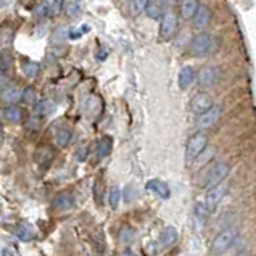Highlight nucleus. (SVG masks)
Wrapping results in <instances>:
<instances>
[{
  "mask_svg": "<svg viewBox=\"0 0 256 256\" xmlns=\"http://www.w3.org/2000/svg\"><path fill=\"white\" fill-rule=\"evenodd\" d=\"M195 78H196L195 70H194L192 66H184V68H182V70L179 71L178 84H179L180 89H184V90H186V89H188V87L194 84Z\"/></svg>",
  "mask_w": 256,
  "mask_h": 256,
  "instance_id": "9b49d317",
  "label": "nucleus"
},
{
  "mask_svg": "<svg viewBox=\"0 0 256 256\" xmlns=\"http://www.w3.org/2000/svg\"><path fill=\"white\" fill-rule=\"evenodd\" d=\"M81 10H82V5H81L79 0H72V2L68 4V6H66V13L70 14L71 18L78 16V14L81 13Z\"/></svg>",
  "mask_w": 256,
  "mask_h": 256,
  "instance_id": "c756f323",
  "label": "nucleus"
},
{
  "mask_svg": "<svg viewBox=\"0 0 256 256\" xmlns=\"http://www.w3.org/2000/svg\"><path fill=\"white\" fill-rule=\"evenodd\" d=\"M158 240L162 246H171L176 240H178V230H176V228H172V226H168V228H164L160 232Z\"/></svg>",
  "mask_w": 256,
  "mask_h": 256,
  "instance_id": "dca6fc26",
  "label": "nucleus"
},
{
  "mask_svg": "<svg viewBox=\"0 0 256 256\" xmlns=\"http://www.w3.org/2000/svg\"><path fill=\"white\" fill-rule=\"evenodd\" d=\"M219 118H221V108L214 105L211 110H208L206 113L198 116V120H196V126H198L200 129H210L211 126H214Z\"/></svg>",
  "mask_w": 256,
  "mask_h": 256,
  "instance_id": "1a4fd4ad",
  "label": "nucleus"
},
{
  "mask_svg": "<svg viewBox=\"0 0 256 256\" xmlns=\"http://www.w3.org/2000/svg\"><path fill=\"white\" fill-rule=\"evenodd\" d=\"M132 236H134L132 229H129L126 226V228H122V230L120 234V238H121V242H129V240L132 238Z\"/></svg>",
  "mask_w": 256,
  "mask_h": 256,
  "instance_id": "72a5a7b5",
  "label": "nucleus"
},
{
  "mask_svg": "<svg viewBox=\"0 0 256 256\" xmlns=\"http://www.w3.org/2000/svg\"><path fill=\"white\" fill-rule=\"evenodd\" d=\"M237 256H250V254H248V253H238Z\"/></svg>",
  "mask_w": 256,
  "mask_h": 256,
  "instance_id": "ea45409f",
  "label": "nucleus"
},
{
  "mask_svg": "<svg viewBox=\"0 0 256 256\" xmlns=\"http://www.w3.org/2000/svg\"><path fill=\"white\" fill-rule=\"evenodd\" d=\"M79 256H89V253H86V252H81V254Z\"/></svg>",
  "mask_w": 256,
  "mask_h": 256,
  "instance_id": "a19ab883",
  "label": "nucleus"
},
{
  "mask_svg": "<svg viewBox=\"0 0 256 256\" xmlns=\"http://www.w3.org/2000/svg\"><path fill=\"white\" fill-rule=\"evenodd\" d=\"M2 100L8 105H14L18 100H23V92L14 86H6L5 89H2Z\"/></svg>",
  "mask_w": 256,
  "mask_h": 256,
  "instance_id": "ddd939ff",
  "label": "nucleus"
},
{
  "mask_svg": "<svg viewBox=\"0 0 256 256\" xmlns=\"http://www.w3.org/2000/svg\"><path fill=\"white\" fill-rule=\"evenodd\" d=\"M54 138H55V144L58 147H68L71 138H72V132L71 129L66 126H60L58 129H55L54 132Z\"/></svg>",
  "mask_w": 256,
  "mask_h": 256,
  "instance_id": "f8f14e48",
  "label": "nucleus"
},
{
  "mask_svg": "<svg viewBox=\"0 0 256 256\" xmlns=\"http://www.w3.org/2000/svg\"><path fill=\"white\" fill-rule=\"evenodd\" d=\"M147 188L150 190V192L156 194L160 198H170V187H168L163 180L153 179V180H150L148 184H147Z\"/></svg>",
  "mask_w": 256,
  "mask_h": 256,
  "instance_id": "4468645a",
  "label": "nucleus"
},
{
  "mask_svg": "<svg viewBox=\"0 0 256 256\" xmlns=\"http://www.w3.org/2000/svg\"><path fill=\"white\" fill-rule=\"evenodd\" d=\"M121 256H136V253L130 250V248H126V250L121 253Z\"/></svg>",
  "mask_w": 256,
  "mask_h": 256,
  "instance_id": "e433bc0d",
  "label": "nucleus"
},
{
  "mask_svg": "<svg viewBox=\"0 0 256 256\" xmlns=\"http://www.w3.org/2000/svg\"><path fill=\"white\" fill-rule=\"evenodd\" d=\"M62 8V0H54V4H52V14L58 13Z\"/></svg>",
  "mask_w": 256,
  "mask_h": 256,
  "instance_id": "f704fd0d",
  "label": "nucleus"
},
{
  "mask_svg": "<svg viewBox=\"0 0 256 256\" xmlns=\"http://www.w3.org/2000/svg\"><path fill=\"white\" fill-rule=\"evenodd\" d=\"M94 245H95V250L100 256L105 254V242H104V234L100 230L97 234H94Z\"/></svg>",
  "mask_w": 256,
  "mask_h": 256,
  "instance_id": "c85d7f7f",
  "label": "nucleus"
},
{
  "mask_svg": "<svg viewBox=\"0 0 256 256\" xmlns=\"http://www.w3.org/2000/svg\"><path fill=\"white\" fill-rule=\"evenodd\" d=\"M112 145H113V142H112V138L110 137H104L102 140L98 142V145H97V158H105L110 152H112Z\"/></svg>",
  "mask_w": 256,
  "mask_h": 256,
  "instance_id": "5701e85b",
  "label": "nucleus"
},
{
  "mask_svg": "<svg viewBox=\"0 0 256 256\" xmlns=\"http://www.w3.org/2000/svg\"><path fill=\"white\" fill-rule=\"evenodd\" d=\"M4 120L8 121V122H20L21 120H23V112L16 106V105H8L4 108Z\"/></svg>",
  "mask_w": 256,
  "mask_h": 256,
  "instance_id": "a211bd4d",
  "label": "nucleus"
},
{
  "mask_svg": "<svg viewBox=\"0 0 256 256\" xmlns=\"http://www.w3.org/2000/svg\"><path fill=\"white\" fill-rule=\"evenodd\" d=\"M163 5H168V6H172L176 4V0H162Z\"/></svg>",
  "mask_w": 256,
  "mask_h": 256,
  "instance_id": "58836bf2",
  "label": "nucleus"
},
{
  "mask_svg": "<svg viewBox=\"0 0 256 256\" xmlns=\"http://www.w3.org/2000/svg\"><path fill=\"white\" fill-rule=\"evenodd\" d=\"M12 63H13V58L8 52L2 54V62H0V66H2V74H6V71H8L12 68Z\"/></svg>",
  "mask_w": 256,
  "mask_h": 256,
  "instance_id": "7c9ffc66",
  "label": "nucleus"
},
{
  "mask_svg": "<svg viewBox=\"0 0 256 256\" xmlns=\"http://www.w3.org/2000/svg\"><path fill=\"white\" fill-rule=\"evenodd\" d=\"M130 5H132V10L134 13H140V12H145L147 8V5L150 4V0H130Z\"/></svg>",
  "mask_w": 256,
  "mask_h": 256,
  "instance_id": "473e14b6",
  "label": "nucleus"
},
{
  "mask_svg": "<svg viewBox=\"0 0 256 256\" xmlns=\"http://www.w3.org/2000/svg\"><path fill=\"white\" fill-rule=\"evenodd\" d=\"M214 106V102H213V97H211L210 94L206 92H200L196 94L195 97L192 98V102H190V110L196 114L200 116L203 113H206L208 110H211Z\"/></svg>",
  "mask_w": 256,
  "mask_h": 256,
  "instance_id": "423d86ee",
  "label": "nucleus"
},
{
  "mask_svg": "<svg viewBox=\"0 0 256 256\" xmlns=\"http://www.w3.org/2000/svg\"><path fill=\"white\" fill-rule=\"evenodd\" d=\"M2 2V8H6V6H10L13 4V0H0Z\"/></svg>",
  "mask_w": 256,
  "mask_h": 256,
  "instance_id": "4c0bfd02",
  "label": "nucleus"
},
{
  "mask_svg": "<svg viewBox=\"0 0 256 256\" xmlns=\"http://www.w3.org/2000/svg\"><path fill=\"white\" fill-rule=\"evenodd\" d=\"M14 234H16V237L20 240H23V242H31V240L36 237V232L32 230V228H29L28 224H20V226H16V229H14Z\"/></svg>",
  "mask_w": 256,
  "mask_h": 256,
  "instance_id": "6ab92c4d",
  "label": "nucleus"
},
{
  "mask_svg": "<svg viewBox=\"0 0 256 256\" xmlns=\"http://www.w3.org/2000/svg\"><path fill=\"white\" fill-rule=\"evenodd\" d=\"M206 147H208V136H206V132H203V130L195 132L192 137L188 138L187 147H186L187 160H188V162H194V160H196L204 150H206Z\"/></svg>",
  "mask_w": 256,
  "mask_h": 256,
  "instance_id": "f03ea898",
  "label": "nucleus"
},
{
  "mask_svg": "<svg viewBox=\"0 0 256 256\" xmlns=\"http://www.w3.org/2000/svg\"><path fill=\"white\" fill-rule=\"evenodd\" d=\"M213 39H211V36L206 34V32H200L196 34L195 38L190 42V54L194 56H203L210 54L211 50H213Z\"/></svg>",
  "mask_w": 256,
  "mask_h": 256,
  "instance_id": "7ed1b4c3",
  "label": "nucleus"
},
{
  "mask_svg": "<svg viewBox=\"0 0 256 256\" xmlns=\"http://www.w3.org/2000/svg\"><path fill=\"white\" fill-rule=\"evenodd\" d=\"M229 174V166L226 163H214L206 172V180H204V187L213 188L216 186H221L222 180L228 178Z\"/></svg>",
  "mask_w": 256,
  "mask_h": 256,
  "instance_id": "20e7f679",
  "label": "nucleus"
},
{
  "mask_svg": "<svg viewBox=\"0 0 256 256\" xmlns=\"http://www.w3.org/2000/svg\"><path fill=\"white\" fill-rule=\"evenodd\" d=\"M145 13H147L148 18H152V20H158L163 16L162 5H160L156 0H150V4L147 5V8H145Z\"/></svg>",
  "mask_w": 256,
  "mask_h": 256,
  "instance_id": "4be33fe9",
  "label": "nucleus"
},
{
  "mask_svg": "<svg viewBox=\"0 0 256 256\" xmlns=\"http://www.w3.org/2000/svg\"><path fill=\"white\" fill-rule=\"evenodd\" d=\"M178 31V16L172 12H168L162 18V26H160V36L162 39H171Z\"/></svg>",
  "mask_w": 256,
  "mask_h": 256,
  "instance_id": "0eeeda50",
  "label": "nucleus"
},
{
  "mask_svg": "<svg viewBox=\"0 0 256 256\" xmlns=\"http://www.w3.org/2000/svg\"><path fill=\"white\" fill-rule=\"evenodd\" d=\"M70 38V31L66 28H63V26H60V28H56L55 31H54V34H52V42L55 44V46H62V44L66 40Z\"/></svg>",
  "mask_w": 256,
  "mask_h": 256,
  "instance_id": "b1692460",
  "label": "nucleus"
},
{
  "mask_svg": "<svg viewBox=\"0 0 256 256\" xmlns=\"http://www.w3.org/2000/svg\"><path fill=\"white\" fill-rule=\"evenodd\" d=\"M219 79H221V72L216 66H206V68H202L196 74V82L202 87V89H211L214 87Z\"/></svg>",
  "mask_w": 256,
  "mask_h": 256,
  "instance_id": "39448f33",
  "label": "nucleus"
},
{
  "mask_svg": "<svg viewBox=\"0 0 256 256\" xmlns=\"http://www.w3.org/2000/svg\"><path fill=\"white\" fill-rule=\"evenodd\" d=\"M226 194H228V187L226 186H216L213 188H210L208 190V194L206 196H204V204L208 206L210 211H213L218 208V204L222 202V198L226 196Z\"/></svg>",
  "mask_w": 256,
  "mask_h": 256,
  "instance_id": "6e6552de",
  "label": "nucleus"
},
{
  "mask_svg": "<svg viewBox=\"0 0 256 256\" xmlns=\"http://www.w3.org/2000/svg\"><path fill=\"white\" fill-rule=\"evenodd\" d=\"M34 14H36L38 18H46V16H48V14H52V4H48V2H40L38 6H36Z\"/></svg>",
  "mask_w": 256,
  "mask_h": 256,
  "instance_id": "a878e982",
  "label": "nucleus"
},
{
  "mask_svg": "<svg viewBox=\"0 0 256 256\" xmlns=\"http://www.w3.org/2000/svg\"><path fill=\"white\" fill-rule=\"evenodd\" d=\"M198 8V0H180V13L186 20H192Z\"/></svg>",
  "mask_w": 256,
  "mask_h": 256,
  "instance_id": "f3484780",
  "label": "nucleus"
},
{
  "mask_svg": "<svg viewBox=\"0 0 256 256\" xmlns=\"http://www.w3.org/2000/svg\"><path fill=\"white\" fill-rule=\"evenodd\" d=\"M36 114H39V116H47L50 114L55 110V105H54V102H50V100H40L36 104Z\"/></svg>",
  "mask_w": 256,
  "mask_h": 256,
  "instance_id": "412c9836",
  "label": "nucleus"
},
{
  "mask_svg": "<svg viewBox=\"0 0 256 256\" xmlns=\"http://www.w3.org/2000/svg\"><path fill=\"white\" fill-rule=\"evenodd\" d=\"M74 206V196L68 192H63L60 195H56L52 202V208L55 211H68Z\"/></svg>",
  "mask_w": 256,
  "mask_h": 256,
  "instance_id": "9d476101",
  "label": "nucleus"
},
{
  "mask_svg": "<svg viewBox=\"0 0 256 256\" xmlns=\"http://www.w3.org/2000/svg\"><path fill=\"white\" fill-rule=\"evenodd\" d=\"M39 71H40V66H39V63H36V62H23V72L26 76L29 78H36L39 74Z\"/></svg>",
  "mask_w": 256,
  "mask_h": 256,
  "instance_id": "393cba45",
  "label": "nucleus"
},
{
  "mask_svg": "<svg viewBox=\"0 0 256 256\" xmlns=\"http://www.w3.org/2000/svg\"><path fill=\"white\" fill-rule=\"evenodd\" d=\"M110 206L112 210H116L120 206V202H121V188L120 187H113L112 192H110Z\"/></svg>",
  "mask_w": 256,
  "mask_h": 256,
  "instance_id": "cd10ccee",
  "label": "nucleus"
},
{
  "mask_svg": "<svg viewBox=\"0 0 256 256\" xmlns=\"http://www.w3.org/2000/svg\"><path fill=\"white\" fill-rule=\"evenodd\" d=\"M211 213V211L208 210V206L204 203H198L196 204V208H195V218L198 219V221L203 224V222H206V219H208V214Z\"/></svg>",
  "mask_w": 256,
  "mask_h": 256,
  "instance_id": "bb28decb",
  "label": "nucleus"
},
{
  "mask_svg": "<svg viewBox=\"0 0 256 256\" xmlns=\"http://www.w3.org/2000/svg\"><path fill=\"white\" fill-rule=\"evenodd\" d=\"M50 150H52V148L44 147V148H39L38 153H36V162H38L42 168H46V166H48L50 163H52L54 153Z\"/></svg>",
  "mask_w": 256,
  "mask_h": 256,
  "instance_id": "aec40b11",
  "label": "nucleus"
},
{
  "mask_svg": "<svg viewBox=\"0 0 256 256\" xmlns=\"http://www.w3.org/2000/svg\"><path fill=\"white\" fill-rule=\"evenodd\" d=\"M192 20H194V24L198 28V29L204 28V26L210 23V20H211V12H210V8H208L206 5H200V8L196 10L195 16Z\"/></svg>",
  "mask_w": 256,
  "mask_h": 256,
  "instance_id": "2eb2a0df",
  "label": "nucleus"
},
{
  "mask_svg": "<svg viewBox=\"0 0 256 256\" xmlns=\"http://www.w3.org/2000/svg\"><path fill=\"white\" fill-rule=\"evenodd\" d=\"M237 236H238V230L236 228H229L222 232H219L214 237L213 244H211V253H213L214 256L224 254L234 245V242L237 240Z\"/></svg>",
  "mask_w": 256,
  "mask_h": 256,
  "instance_id": "f257e3e1",
  "label": "nucleus"
},
{
  "mask_svg": "<svg viewBox=\"0 0 256 256\" xmlns=\"http://www.w3.org/2000/svg\"><path fill=\"white\" fill-rule=\"evenodd\" d=\"M2 256H16L14 254V252L12 250V248H2Z\"/></svg>",
  "mask_w": 256,
  "mask_h": 256,
  "instance_id": "c9c22d12",
  "label": "nucleus"
},
{
  "mask_svg": "<svg viewBox=\"0 0 256 256\" xmlns=\"http://www.w3.org/2000/svg\"><path fill=\"white\" fill-rule=\"evenodd\" d=\"M36 98H38V94H36L34 87H26L23 90V102H26V104H34Z\"/></svg>",
  "mask_w": 256,
  "mask_h": 256,
  "instance_id": "2f4dec72",
  "label": "nucleus"
}]
</instances>
